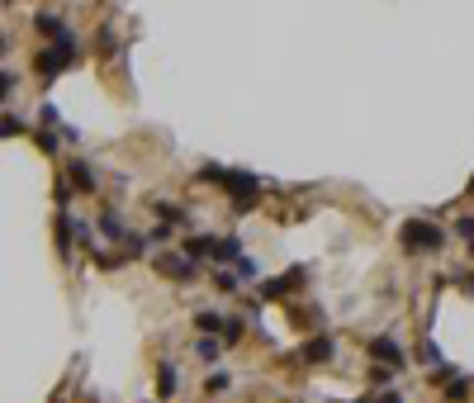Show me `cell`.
I'll return each mask as SVG.
<instances>
[{
    "mask_svg": "<svg viewBox=\"0 0 474 403\" xmlns=\"http://www.w3.org/2000/svg\"><path fill=\"white\" fill-rule=\"evenodd\" d=\"M398 237H403V247H408V251H441L446 247V233L437 228V223H422V218L403 223Z\"/></svg>",
    "mask_w": 474,
    "mask_h": 403,
    "instance_id": "1",
    "label": "cell"
},
{
    "mask_svg": "<svg viewBox=\"0 0 474 403\" xmlns=\"http://www.w3.org/2000/svg\"><path fill=\"white\" fill-rule=\"evenodd\" d=\"M256 190H261V176H252V171H233V176H228V195H233L237 214H247L256 204Z\"/></svg>",
    "mask_w": 474,
    "mask_h": 403,
    "instance_id": "2",
    "label": "cell"
},
{
    "mask_svg": "<svg viewBox=\"0 0 474 403\" xmlns=\"http://www.w3.org/2000/svg\"><path fill=\"white\" fill-rule=\"evenodd\" d=\"M370 356H375V361H384L389 370H403L408 351H403V346H398L394 337H375V341H370Z\"/></svg>",
    "mask_w": 474,
    "mask_h": 403,
    "instance_id": "3",
    "label": "cell"
},
{
    "mask_svg": "<svg viewBox=\"0 0 474 403\" xmlns=\"http://www.w3.org/2000/svg\"><path fill=\"white\" fill-rule=\"evenodd\" d=\"M67 62H71V47H47V52H38V76L52 81Z\"/></svg>",
    "mask_w": 474,
    "mask_h": 403,
    "instance_id": "4",
    "label": "cell"
},
{
    "mask_svg": "<svg viewBox=\"0 0 474 403\" xmlns=\"http://www.w3.org/2000/svg\"><path fill=\"white\" fill-rule=\"evenodd\" d=\"M157 271H161V276H175V280H190V276H195V261L171 251V256H161V261H157Z\"/></svg>",
    "mask_w": 474,
    "mask_h": 403,
    "instance_id": "5",
    "label": "cell"
},
{
    "mask_svg": "<svg viewBox=\"0 0 474 403\" xmlns=\"http://www.w3.org/2000/svg\"><path fill=\"white\" fill-rule=\"evenodd\" d=\"M304 280V271H294V276H280V280H266L261 285V295L266 299H284V295H294V285Z\"/></svg>",
    "mask_w": 474,
    "mask_h": 403,
    "instance_id": "6",
    "label": "cell"
},
{
    "mask_svg": "<svg viewBox=\"0 0 474 403\" xmlns=\"http://www.w3.org/2000/svg\"><path fill=\"white\" fill-rule=\"evenodd\" d=\"M299 361H308V365H318V361H332V337H328V332H323V337H313V341L299 351Z\"/></svg>",
    "mask_w": 474,
    "mask_h": 403,
    "instance_id": "7",
    "label": "cell"
},
{
    "mask_svg": "<svg viewBox=\"0 0 474 403\" xmlns=\"http://www.w3.org/2000/svg\"><path fill=\"white\" fill-rule=\"evenodd\" d=\"M175 385H180V370H175L171 361H166V365L157 370V394H161V399H171V394H175Z\"/></svg>",
    "mask_w": 474,
    "mask_h": 403,
    "instance_id": "8",
    "label": "cell"
},
{
    "mask_svg": "<svg viewBox=\"0 0 474 403\" xmlns=\"http://www.w3.org/2000/svg\"><path fill=\"white\" fill-rule=\"evenodd\" d=\"M71 186H76V190H95V186H100V176H95L86 161H71Z\"/></svg>",
    "mask_w": 474,
    "mask_h": 403,
    "instance_id": "9",
    "label": "cell"
},
{
    "mask_svg": "<svg viewBox=\"0 0 474 403\" xmlns=\"http://www.w3.org/2000/svg\"><path fill=\"white\" fill-rule=\"evenodd\" d=\"M195 327H200L204 337H214V332H223V327H228V318H223V313H195Z\"/></svg>",
    "mask_w": 474,
    "mask_h": 403,
    "instance_id": "10",
    "label": "cell"
},
{
    "mask_svg": "<svg viewBox=\"0 0 474 403\" xmlns=\"http://www.w3.org/2000/svg\"><path fill=\"white\" fill-rule=\"evenodd\" d=\"M100 233H105V237H124V242H128V233H124V218L114 214V209H110V214H100Z\"/></svg>",
    "mask_w": 474,
    "mask_h": 403,
    "instance_id": "11",
    "label": "cell"
},
{
    "mask_svg": "<svg viewBox=\"0 0 474 403\" xmlns=\"http://www.w3.org/2000/svg\"><path fill=\"white\" fill-rule=\"evenodd\" d=\"M157 214H161V223H190V214L180 204H157Z\"/></svg>",
    "mask_w": 474,
    "mask_h": 403,
    "instance_id": "12",
    "label": "cell"
},
{
    "mask_svg": "<svg viewBox=\"0 0 474 403\" xmlns=\"http://www.w3.org/2000/svg\"><path fill=\"white\" fill-rule=\"evenodd\" d=\"M195 351H200V361H219V341H214V337H200V341H195Z\"/></svg>",
    "mask_w": 474,
    "mask_h": 403,
    "instance_id": "13",
    "label": "cell"
},
{
    "mask_svg": "<svg viewBox=\"0 0 474 403\" xmlns=\"http://www.w3.org/2000/svg\"><path fill=\"white\" fill-rule=\"evenodd\" d=\"M223 341L233 346V341H242V318H228V327H223Z\"/></svg>",
    "mask_w": 474,
    "mask_h": 403,
    "instance_id": "14",
    "label": "cell"
},
{
    "mask_svg": "<svg viewBox=\"0 0 474 403\" xmlns=\"http://www.w3.org/2000/svg\"><path fill=\"white\" fill-rule=\"evenodd\" d=\"M237 280H256V261H252V256H242V261H237Z\"/></svg>",
    "mask_w": 474,
    "mask_h": 403,
    "instance_id": "15",
    "label": "cell"
},
{
    "mask_svg": "<svg viewBox=\"0 0 474 403\" xmlns=\"http://www.w3.org/2000/svg\"><path fill=\"white\" fill-rule=\"evenodd\" d=\"M204 389H214V394H219V389H228V375H223V370H219V375H209V385H204Z\"/></svg>",
    "mask_w": 474,
    "mask_h": 403,
    "instance_id": "16",
    "label": "cell"
},
{
    "mask_svg": "<svg viewBox=\"0 0 474 403\" xmlns=\"http://www.w3.org/2000/svg\"><path fill=\"white\" fill-rule=\"evenodd\" d=\"M379 403H403V394H384V399H379Z\"/></svg>",
    "mask_w": 474,
    "mask_h": 403,
    "instance_id": "17",
    "label": "cell"
},
{
    "mask_svg": "<svg viewBox=\"0 0 474 403\" xmlns=\"http://www.w3.org/2000/svg\"><path fill=\"white\" fill-rule=\"evenodd\" d=\"M465 290H470V295H474V276H470V280H465Z\"/></svg>",
    "mask_w": 474,
    "mask_h": 403,
    "instance_id": "18",
    "label": "cell"
},
{
    "mask_svg": "<svg viewBox=\"0 0 474 403\" xmlns=\"http://www.w3.org/2000/svg\"><path fill=\"white\" fill-rule=\"evenodd\" d=\"M470 256H474V237H470Z\"/></svg>",
    "mask_w": 474,
    "mask_h": 403,
    "instance_id": "19",
    "label": "cell"
}]
</instances>
